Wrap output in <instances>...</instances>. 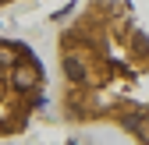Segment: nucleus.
Here are the masks:
<instances>
[{
    "label": "nucleus",
    "mask_w": 149,
    "mask_h": 145,
    "mask_svg": "<svg viewBox=\"0 0 149 145\" xmlns=\"http://www.w3.org/2000/svg\"><path fill=\"white\" fill-rule=\"evenodd\" d=\"M7 81H11V88L18 96H22V92H36V88H39V71H36V64L25 57V60H18L14 67H7Z\"/></svg>",
    "instance_id": "f257e3e1"
}]
</instances>
